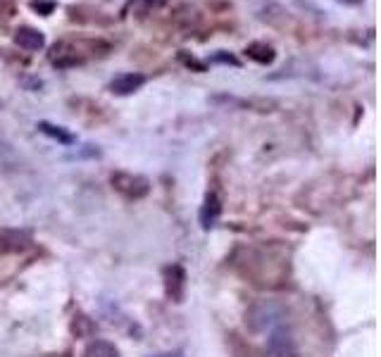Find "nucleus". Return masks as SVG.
Wrapping results in <instances>:
<instances>
[{
    "label": "nucleus",
    "instance_id": "nucleus-1",
    "mask_svg": "<svg viewBox=\"0 0 381 357\" xmlns=\"http://www.w3.org/2000/svg\"><path fill=\"white\" fill-rule=\"evenodd\" d=\"M284 315L286 310L281 308L279 303H274V300H260V303L248 308L246 324L251 327V331H267L272 329L274 324H279L281 319H284Z\"/></svg>",
    "mask_w": 381,
    "mask_h": 357
},
{
    "label": "nucleus",
    "instance_id": "nucleus-2",
    "mask_svg": "<svg viewBox=\"0 0 381 357\" xmlns=\"http://www.w3.org/2000/svg\"><path fill=\"white\" fill-rule=\"evenodd\" d=\"M48 60H51V65L60 67V70H70V67L84 65L86 55L81 53V43H77V41H60V43H55V46L51 48Z\"/></svg>",
    "mask_w": 381,
    "mask_h": 357
},
{
    "label": "nucleus",
    "instance_id": "nucleus-3",
    "mask_svg": "<svg viewBox=\"0 0 381 357\" xmlns=\"http://www.w3.org/2000/svg\"><path fill=\"white\" fill-rule=\"evenodd\" d=\"M112 186L115 191H120L124 198L129 200H139L143 196H148L151 191V184H148L146 177H139V174H129V172H115L112 174Z\"/></svg>",
    "mask_w": 381,
    "mask_h": 357
},
{
    "label": "nucleus",
    "instance_id": "nucleus-4",
    "mask_svg": "<svg viewBox=\"0 0 381 357\" xmlns=\"http://www.w3.org/2000/svg\"><path fill=\"white\" fill-rule=\"evenodd\" d=\"M165 288H167V296H170L174 303H181L186 291V272L184 267L172 265L165 269Z\"/></svg>",
    "mask_w": 381,
    "mask_h": 357
},
{
    "label": "nucleus",
    "instance_id": "nucleus-5",
    "mask_svg": "<svg viewBox=\"0 0 381 357\" xmlns=\"http://www.w3.org/2000/svg\"><path fill=\"white\" fill-rule=\"evenodd\" d=\"M15 43L22 50H27V53H39L46 46V36L34 27H20L15 31Z\"/></svg>",
    "mask_w": 381,
    "mask_h": 357
},
{
    "label": "nucleus",
    "instance_id": "nucleus-6",
    "mask_svg": "<svg viewBox=\"0 0 381 357\" xmlns=\"http://www.w3.org/2000/svg\"><path fill=\"white\" fill-rule=\"evenodd\" d=\"M146 84V77L139 72H131V74H120L117 79L110 81V91L117 93V96H131Z\"/></svg>",
    "mask_w": 381,
    "mask_h": 357
},
{
    "label": "nucleus",
    "instance_id": "nucleus-7",
    "mask_svg": "<svg viewBox=\"0 0 381 357\" xmlns=\"http://www.w3.org/2000/svg\"><path fill=\"white\" fill-rule=\"evenodd\" d=\"M222 215V203L217 198V193H208L203 200V208H201V224L203 229H212L217 224V219Z\"/></svg>",
    "mask_w": 381,
    "mask_h": 357
},
{
    "label": "nucleus",
    "instance_id": "nucleus-8",
    "mask_svg": "<svg viewBox=\"0 0 381 357\" xmlns=\"http://www.w3.org/2000/svg\"><path fill=\"white\" fill-rule=\"evenodd\" d=\"M246 55L253 62H258V65H272L274 58H277L274 46H270V43H262V41H255V43H251V46H246Z\"/></svg>",
    "mask_w": 381,
    "mask_h": 357
},
{
    "label": "nucleus",
    "instance_id": "nucleus-9",
    "mask_svg": "<svg viewBox=\"0 0 381 357\" xmlns=\"http://www.w3.org/2000/svg\"><path fill=\"white\" fill-rule=\"evenodd\" d=\"M270 350L277 357H291L293 355V341L286 329H277L270 338Z\"/></svg>",
    "mask_w": 381,
    "mask_h": 357
},
{
    "label": "nucleus",
    "instance_id": "nucleus-10",
    "mask_svg": "<svg viewBox=\"0 0 381 357\" xmlns=\"http://www.w3.org/2000/svg\"><path fill=\"white\" fill-rule=\"evenodd\" d=\"M39 129L46 136H51V139L62 143V146H72L74 143V134H70L65 127H58V124H51V122H39Z\"/></svg>",
    "mask_w": 381,
    "mask_h": 357
},
{
    "label": "nucleus",
    "instance_id": "nucleus-11",
    "mask_svg": "<svg viewBox=\"0 0 381 357\" xmlns=\"http://www.w3.org/2000/svg\"><path fill=\"white\" fill-rule=\"evenodd\" d=\"M84 357H117V348L108 341H96L86 348Z\"/></svg>",
    "mask_w": 381,
    "mask_h": 357
},
{
    "label": "nucleus",
    "instance_id": "nucleus-12",
    "mask_svg": "<svg viewBox=\"0 0 381 357\" xmlns=\"http://www.w3.org/2000/svg\"><path fill=\"white\" fill-rule=\"evenodd\" d=\"M210 62H222V65H234V67H239V60H236L231 53H227V50H217V53L210 58Z\"/></svg>",
    "mask_w": 381,
    "mask_h": 357
},
{
    "label": "nucleus",
    "instance_id": "nucleus-13",
    "mask_svg": "<svg viewBox=\"0 0 381 357\" xmlns=\"http://www.w3.org/2000/svg\"><path fill=\"white\" fill-rule=\"evenodd\" d=\"M31 8H34L36 12H41L43 17H48L53 12L55 3H53V0H48V3H43V0H34V3H31Z\"/></svg>",
    "mask_w": 381,
    "mask_h": 357
},
{
    "label": "nucleus",
    "instance_id": "nucleus-14",
    "mask_svg": "<svg viewBox=\"0 0 381 357\" xmlns=\"http://www.w3.org/2000/svg\"><path fill=\"white\" fill-rule=\"evenodd\" d=\"M141 3H143V8H146V10H151V8H158L162 0H141Z\"/></svg>",
    "mask_w": 381,
    "mask_h": 357
},
{
    "label": "nucleus",
    "instance_id": "nucleus-15",
    "mask_svg": "<svg viewBox=\"0 0 381 357\" xmlns=\"http://www.w3.org/2000/svg\"><path fill=\"white\" fill-rule=\"evenodd\" d=\"M339 3H343V5H360L362 0H339Z\"/></svg>",
    "mask_w": 381,
    "mask_h": 357
},
{
    "label": "nucleus",
    "instance_id": "nucleus-16",
    "mask_svg": "<svg viewBox=\"0 0 381 357\" xmlns=\"http://www.w3.org/2000/svg\"><path fill=\"white\" fill-rule=\"evenodd\" d=\"M155 357H177V355H155Z\"/></svg>",
    "mask_w": 381,
    "mask_h": 357
},
{
    "label": "nucleus",
    "instance_id": "nucleus-17",
    "mask_svg": "<svg viewBox=\"0 0 381 357\" xmlns=\"http://www.w3.org/2000/svg\"><path fill=\"white\" fill-rule=\"evenodd\" d=\"M0 105H3V103H0Z\"/></svg>",
    "mask_w": 381,
    "mask_h": 357
}]
</instances>
